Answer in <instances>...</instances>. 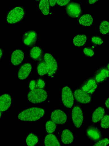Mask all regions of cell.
<instances>
[{
    "label": "cell",
    "mask_w": 109,
    "mask_h": 146,
    "mask_svg": "<svg viewBox=\"0 0 109 146\" xmlns=\"http://www.w3.org/2000/svg\"><path fill=\"white\" fill-rule=\"evenodd\" d=\"M105 111L102 106L97 108L93 112L92 115V122L93 123H97L100 121L104 115Z\"/></svg>",
    "instance_id": "18"
},
{
    "label": "cell",
    "mask_w": 109,
    "mask_h": 146,
    "mask_svg": "<svg viewBox=\"0 0 109 146\" xmlns=\"http://www.w3.org/2000/svg\"><path fill=\"white\" fill-rule=\"evenodd\" d=\"M32 69V66L30 63L22 64L19 67L18 72L19 79L24 80L26 79L30 74Z\"/></svg>",
    "instance_id": "14"
},
{
    "label": "cell",
    "mask_w": 109,
    "mask_h": 146,
    "mask_svg": "<svg viewBox=\"0 0 109 146\" xmlns=\"http://www.w3.org/2000/svg\"><path fill=\"white\" fill-rule=\"evenodd\" d=\"M35 0V1H39V0Z\"/></svg>",
    "instance_id": "40"
},
{
    "label": "cell",
    "mask_w": 109,
    "mask_h": 146,
    "mask_svg": "<svg viewBox=\"0 0 109 146\" xmlns=\"http://www.w3.org/2000/svg\"><path fill=\"white\" fill-rule=\"evenodd\" d=\"M109 143V139L107 138L101 139L96 142L93 146H106Z\"/></svg>",
    "instance_id": "31"
},
{
    "label": "cell",
    "mask_w": 109,
    "mask_h": 146,
    "mask_svg": "<svg viewBox=\"0 0 109 146\" xmlns=\"http://www.w3.org/2000/svg\"><path fill=\"white\" fill-rule=\"evenodd\" d=\"M61 96L64 106L68 108H72L74 103V96L71 88L67 86L64 87L62 90Z\"/></svg>",
    "instance_id": "5"
},
{
    "label": "cell",
    "mask_w": 109,
    "mask_h": 146,
    "mask_svg": "<svg viewBox=\"0 0 109 146\" xmlns=\"http://www.w3.org/2000/svg\"><path fill=\"white\" fill-rule=\"evenodd\" d=\"M39 7L43 15L46 16L49 14L50 9L49 0H40Z\"/></svg>",
    "instance_id": "24"
},
{
    "label": "cell",
    "mask_w": 109,
    "mask_h": 146,
    "mask_svg": "<svg viewBox=\"0 0 109 146\" xmlns=\"http://www.w3.org/2000/svg\"><path fill=\"white\" fill-rule=\"evenodd\" d=\"M105 105L106 107L109 109V97L105 100Z\"/></svg>",
    "instance_id": "36"
},
{
    "label": "cell",
    "mask_w": 109,
    "mask_h": 146,
    "mask_svg": "<svg viewBox=\"0 0 109 146\" xmlns=\"http://www.w3.org/2000/svg\"><path fill=\"white\" fill-rule=\"evenodd\" d=\"M98 0H89L88 3L90 4H93L96 3Z\"/></svg>",
    "instance_id": "37"
},
{
    "label": "cell",
    "mask_w": 109,
    "mask_h": 146,
    "mask_svg": "<svg viewBox=\"0 0 109 146\" xmlns=\"http://www.w3.org/2000/svg\"><path fill=\"white\" fill-rule=\"evenodd\" d=\"M29 88L31 90H33L37 88L36 80L33 79L31 80L29 83Z\"/></svg>",
    "instance_id": "33"
},
{
    "label": "cell",
    "mask_w": 109,
    "mask_h": 146,
    "mask_svg": "<svg viewBox=\"0 0 109 146\" xmlns=\"http://www.w3.org/2000/svg\"><path fill=\"white\" fill-rule=\"evenodd\" d=\"M107 68L108 69V70H109V63H108V64L107 65Z\"/></svg>",
    "instance_id": "39"
},
{
    "label": "cell",
    "mask_w": 109,
    "mask_h": 146,
    "mask_svg": "<svg viewBox=\"0 0 109 146\" xmlns=\"http://www.w3.org/2000/svg\"><path fill=\"white\" fill-rule=\"evenodd\" d=\"M36 70L37 74L40 76L47 74L48 73L49 68L43 58L37 62Z\"/></svg>",
    "instance_id": "20"
},
{
    "label": "cell",
    "mask_w": 109,
    "mask_h": 146,
    "mask_svg": "<svg viewBox=\"0 0 109 146\" xmlns=\"http://www.w3.org/2000/svg\"><path fill=\"white\" fill-rule=\"evenodd\" d=\"M93 77L98 84L102 83L109 78V70L106 66H101L95 71Z\"/></svg>",
    "instance_id": "12"
},
{
    "label": "cell",
    "mask_w": 109,
    "mask_h": 146,
    "mask_svg": "<svg viewBox=\"0 0 109 146\" xmlns=\"http://www.w3.org/2000/svg\"><path fill=\"white\" fill-rule=\"evenodd\" d=\"M100 32L102 35H106L109 33V22L104 20L102 21L99 26Z\"/></svg>",
    "instance_id": "26"
},
{
    "label": "cell",
    "mask_w": 109,
    "mask_h": 146,
    "mask_svg": "<svg viewBox=\"0 0 109 146\" xmlns=\"http://www.w3.org/2000/svg\"><path fill=\"white\" fill-rule=\"evenodd\" d=\"M45 146H60V144L56 136L49 134L47 135L44 139Z\"/></svg>",
    "instance_id": "21"
},
{
    "label": "cell",
    "mask_w": 109,
    "mask_h": 146,
    "mask_svg": "<svg viewBox=\"0 0 109 146\" xmlns=\"http://www.w3.org/2000/svg\"><path fill=\"white\" fill-rule=\"evenodd\" d=\"M87 39V37L85 35H77L73 39V43L74 45L80 47L84 45Z\"/></svg>",
    "instance_id": "23"
},
{
    "label": "cell",
    "mask_w": 109,
    "mask_h": 146,
    "mask_svg": "<svg viewBox=\"0 0 109 146\" xmlns=\"http://www.w3.org/2000/svg\"><path fill=\"white\" fill-rule=\"evenodd\" d=\"M66 10L68 15L72 18L78 17L82 12L80 5L74 2L69 3L66 7Z\"/></svg>",
    "instance_id": "11"
},
{
    "label": "cell",
    "mask_w": 109,
    "mask_h": 146,
    "mask_svg": "<svg viewBox=\"0 0 109 146\" xmlns=\"http://www.w3.org/2000/svg\"><path fill=\"white\" fill-rule=\"evenodd\" d=\"M83 52L86 56L92 57L95 54L94 47L91 46L85 47L83 50Z\"/></svg>",
    "instance_id": "30"
},
{
    "label": "cell",
    "mask_w": 109,
    "mask_h": 146,
    "mask_svg": "<svg viewBox=\"0 0 109 146\" xmlns=\"http://www.w3.org/2000/svg\"><path fill=\"white\" fill-rule=\"evenodd\" d=\"M74 97L78 103L88 104L92 100V94L83 91L80 88L75 90L74 93Z\"/></svg>",
    "instance_id": "9"
},
{
    "label": "cell",
    "mask_w": 109,
    "mask_h": 146,
    "mask_svg": "<svg viewBox=\"0 0 109 146\" xmlns=\"http://www.w3.org/2000/svg\"><path fill=\"white\" fill-rule=\"evenodd\" d=\"M50 119L56 124L63 125L67 121L66 114L62 110L56 109L51 113Z\"/></svg>",
    "instance_id": "13"
},
{
    "label": "cell",
    "mask_w": 109,
    "mask_h": 146,
    "mask_svg": "<svg viewBox=\"0 0 109 146\" xmlns=\"http://www.w3.org/2000/svg\"><path fill=\"white\" fill-rule=\"evenodd\" d=\"M24 58V53L20 49H16L12 53L11 56V61L12 64L14 66L20 64L23 61Z\"/></svg>",
    "instance_id": "15"
},
{
    "label": "cell",
    "mask_w": 109,
    "mask_h": 146,
    "mask_svg": "<svg viewBox=\"0 0 109 146\" xmlns=\"http://www.w3.org/2000/svg\"><path fill=\"white\" fill-rule=\"evenodd\" d=\"M56 124L52 121H47L45 124L46 132L49 133L54 132L56 129Z\"/></svg>",
    "instance_id": "27"
},
{
    "label": "cell",
    "mask_w": 109,
    "mask_h": 146,
    "mask_svg": "<svg viewBox=\"0 0 109 146\" xmlns=\"http://www.w3.org/2000/svg\"><path fill=\"white\" fill-rule=\"evenodd\" d=\"M0 58H1L3 56V49L1 48H0Z\"/></svg>",
    "instance_id": "38"
},
{
    "label": "cell",
    "mask_w": 109,
    "mask_h": 146,
    "mask_svg": "<svg viewBox=\"0 0 109 146\" xmlns=\"http://www.w3.org/2000/svg\"><path fill=\"white\" fill-rule=\"evenodd\" d=\"M93 19L89 14H87L82 15L79 20V22L81 25L86 26H91L93 23Z\"/></svg>",
    "instance_id": "22"
},
{
    "label": "cell",
    "mask_w": 109,
    "mask_h": 146,
    "mask_svg": "<svg viewBox=\"0 0 109 146\" xmlns=\"http://www.w3.org/2000/svg\"><path fill=\"white\" fill-rule=\"evenodd\" d=\"M44 52L41 48L34 46L29 50V56L30 58L34 61H39L43 58Z\"/></svg>",
    "instance_id": "16"
},
{
    "label": "cell",
    "mask_w": 109,
    "mask_h": 146,
    "mask_svg": "<svg viewBox=\"0 0 109 146\" xmlns=\"http://www.w3.org/2000/svg\"><path fill=\"white\" fill-rule=\"evenodd\" d=\"M71 0H57V5L61 6H64L68 4Z\"/></svg>",
    "instance_id": "34"
},
{
    "label": "cell",
    "mask_w": 109,
    "mask_h": 146,
    "mask_svg": "<svg viewBox=\"0 0 109 146\" xmlns=\"http://www.w3.org/2000/svg\"><path fill=\"white\" fill-rule=\"evenodd\" d=\"M12 103V98L8 94H2L0 97V111L4 112L7 111L10 107Z\"/></svg>",
    "instance_id": "17"
},
{
    "label": "cell",
    "mask_w": 109,
    "mask_h": 146,
    "mask_svg": "<svg viewBox=\"0 0 109 146\" xmlns=\"http://www.w3.org/2000/svg\"><path fill=\"white\" fill-rule=\"evenodd\" d=\"M86 134L91 140L96 142L102 138L100 130L93 124L89 126L86 130Z\"/></svg>",
    "instance_id": "10"
},
{
    "label": "cell",
    "mask_w": 109,
    "mask_h": 146,
    "mask_svg": "<svg viewBox=\"0 0 109 146\" xmlns=\"http://www.w3.org/2000/svg\"><path fill=\"white\" fill-rule=\"evenodd\" d=\"M39 139L38 136L34 133H31L27 136L26 143L28 146H33L36 145L38 142Z\"/></svg>",
    "instance_id": "25"
},
{
    "label": "cell",
    "mask_w": 109,
    "mask_h": 146,
    "mask_svg": "<svg viewBox=\"0 0 109 146\" xmlns=\"http://www.w3.org/2000/svg\"><path fill=\"white\" fill-rule=\"evenodd\" d=\"M98 84L93 77H91L85 80L79 88L85 92L92 95L96 91Z\"/></svg>",
    "instance_id": "8"
},
{
    "label": "cell",
    "mask_w": 109,
    "mask_h": 146,
    "mask_svg": "<svg viewBox=\"0 0 109 146\" xmlns=\"http://www.w3.org/2000/svg\"><path fill=\"white\" fill-rule=\"evenodd\" d=\"M91 39V43L94 46L101 45L103 42L102 37L97 35H94Z\"/></svg>",
    "instance_id": "28"
},
{
    "label": "cell",
    "mask_w": 109,
    "mask_h": 146,
    "mask_svg": "<svg viewBox=\"0 0 109 146\" xmlns=\"http://www.w3.org/2000/svg\"><path fill=\"white\" fill-rule=\"evenodd\" d=\"M43 59L49 68L47 75L52 78L54 77L58 69L56 60L52 54L47 52L44 54Z\"/></svg>",
    "instance_id": "4"
},
{
    "label": "cell",
    "mask_w": 109,
    "mask_h": 146,
    "mask_svg": "<svg viewBox=\"0 0 109 146\" xmlns=\"http://www.w3.org/2000/svg\"><path fill=\"white\" fill-rule=\"evenodd\" d=\"M72 122L75 126L79 128L81 126L83 119V113L80 106L78 104L75 105L72 112Z\"/></svg>",
    "instance_id": "6"
},
{
    "label": "cell",
    "mask_w": 109,
    "mask_h": 146,
    "mask_svg": "<svg viewBox=\"0 0 109 146\" xmlns=\"http://www.w3.org/2000/svg\"><path fill=\"white\" fill-rule=\"evenodd\" d=\"M57 0H49L50 5L51 7L54 6L57 3Z\"/></svg>",
    "instance_id": "35"
},
{
    "label": "cell",
    "mask_w": 109,
    "mask_h": 146,
    "mask_svg": "<svg viewBox=\"0 0 109 146\" xmlns=\"http://www.w3.org/2000/svg\"><path fill=\"white\" fill-rule=\"evenodd\" d=\"M100 126L103 128H109V114H106L103 117L101 120Z\"/></svg>",
    "instance_id": "29"
},
{
    "label": "cell",
    "mask_w": 109,
    "mask_h": 146,
    "mask_svg": "<svg viewBox=\"0 0 109 146\" xmlns=\"http://www.w3.org/2000/svg\"><path fill=\"white\" fill-rule=\"evenodd\" d=\"M36 82L37 88L43 89L45 86V82L42 78H38L36 80Z\"/></svg>",
    "instance_id": "32"
},
{
    "label": "cell",
    "mask_w": 109,
    "mask_h": 146,
    "mask_svg": "<svg viewBox=\"0 0 109 146\" xmlns=\"http://www.w3.org/2000/svg\"><path fill=\"white\" fill-rule=\"evenodd\" d=\"M26 14L25 9L22 7H15L7 12L6 21L8 24H15L22 21Z\"/></svg>",
    "instance_id": "2"
},
{
    "label": "cell",
    "mask_w": 109,
    "mask_h": 146,
    "mask_svg": "<svg viewBox=\"0 0 109 146\" xmlns=\"http://www.w3.org/2000/svg\"><path fill=\"white\" fill-rule=\"evenodd\" d=\"M38 35L35 31L30 30L25 32L22 36V41L24 44L28 47L35 45L38 39Z\"/></svg>",
    "instance_id": "7"
},
{
    "label": "cell",
    "mask_w": 109,
    "mask_h": 146,
    "mask_svg": "<svg viewBox=\"0 0 109 146\" xmlns=\"http://www.w3.org/2000/svg\"><path fill=\"white\" fill-rule=\"evenodd\" d=\"M45 110L36 107L29 108L22 111L18 115V118L24 121H34L39 120L43 116Z\"/></svg>",
    "instance_id": "1"
},
{
    "label": "cell",
    "mask_w": 109,
    "mask_h": 146,
    "mask_svg": "<svg viewBox=\"0 0 109 146\" xmlns=\"http://www.w3.org/2000/svg\"><path fill=\"white\" fill-rule=\"evenodd\" d=\"M48 97V94L45 90L36 88L28 93L27 98L33 104L40 103L45 101Z\"/></svg>",
    "instance_id": "3"
},
{
    "label": "cell",
    "mask_w": 109,
    "mask_h": 146,
    "mask_svg": "<svg viewBox=\"0 0 109 146\" xmlns=\"http://www.w3.org/2000/svg\"><path fill=\"white\" fill-rule=\"evenodd\" d=\"M61 139L63 143L65 144H70L74 141L73 134L68 129H65L62 132Z\"/></svg>",
    "instance_id": "19"
}]
</instances>
